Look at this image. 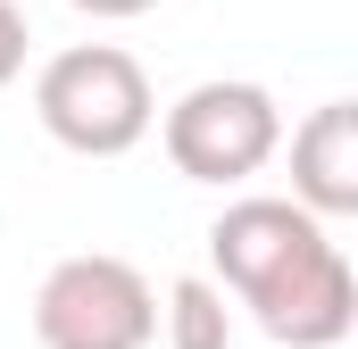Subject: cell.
<instances>
[{
	"label": "cell",
	"instance_id": "6da1fadb",
	"mask_svg": "<svg viewBox=\"0 0 358 349\" xmlns=\"http://www.w3.org/2000/svg\"><path fill=\"white\" fill-rule=\"evenodd\" d=\"M208 266H217L208 283L234 291L267 341H283V349L350 341L358 274H350V258H342V242H334L308 208L267 200V191L234 200V208L208 225Z\"/></svg>",
	"mask_w": 358,
	"mask_h": 349
},
{
	"label": "cell",
	"instance_id": "7a4b0ae2",
	"mask_svg": "<svg viewBox=\"0 0 358 349\" xmlns=\"http://www.w3.org/2000/svg\"><path fill=\"white\" fill-rule=\"evenodd\" d=\"M34 117L59 150L76 158H125L134 142H150L159 125V100H150V75L134 50L117 42H76L59 50L42 75H34Z\"/></svg>",
	"mask_w": 358,
	"mask_h": 349
},
{
	"label": "cell",
	"instance_id": "3957f363",
	"mask_svg": "<svg viewBox=\"0 0 358 349\" xmlns=\"http://www.w3.org/2000/svg\"><path fill=\"white\" fill-rule=\"evenodd\" d=\"M159 142H167V167H176L183 183L234 191V183H250V174L283 150V108H275L267 84L208 75V84H192L176 108L159 117Z\"/></svg>",
	"mask_w": 358,
	"mask_h": 349
},
{
	"label": "cell",
	"instance_id": "277c9868",
	"mask_svg": "<svg viewBox=\"0 0 358 349\" xmlns=\"http://www.w3.org/2000/svg\"><path fill=\"white\" fill-rule=\"evenodd\" d=\"M34 341L42 349H150L159 341V291L134 258H59L34 291Z\"/></svg>",
	"mask_w": 358,
	"mask_h": 349
},
{
	"label": "cell",
	"instance_id": "5b68a950",
	"mask_svg": "<svg viewBox=\"0 0 358 349\" xmlns=\"http://www.w3.org/2000/svg\"><path fill=\"white\" fill-rule=\"evenodd\" d=\"M292 208L317 225L358 216V100H325L292 133Z\"/></svg>",
	"mask_w": 358,
	"mask_h": 349
},
{
	"label": "cell",
	"instance_id": "8992f818",
	"mask_svg": "<svg viewBox=\"0 0 358 349\" xmlns=\"http://www.w3.org/2000/svg\"><path fill=\"white\" fill-rule=\"evenodd\" d=\"M167 349H234V308L208 274H183L167 291Z\"/></svg>",
	"mask_w": 358,
	"mask_h": 349
},
{
	"label": "cell",
	"instance_id": "52a82bcc",
	"mask_svg": "<svg viewBox=\"0 0 358 349\" xmlns=\"http://www.w3.org/2000/svg\"><path fill=\"white\" fill-rule=\"evenodd\" d=\"M25 42H34V34H25V8H17V0H0V91L25 75Z\"/></svg>",
	"mask_w": 358,
	"mask_h": 349
},
{
	"label": "cell",
	"instance_id": "ba28073f",
	"mask_svg": "<svg viewBox=\"0 0 358 349\" xmlns=\"http://www.w3.org/2000/svg\"><path fill=\"white\" fill-rule=\"evenodd\" d=\"M67 8H84V17H108V25H117V17H150L159 0H67Z\"/></svg>",
	"mask_w": 358,
	"mask_h": 349
}]
</instances>
